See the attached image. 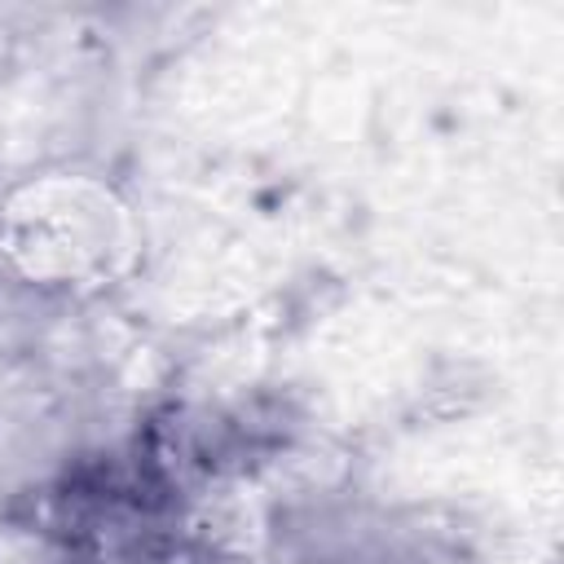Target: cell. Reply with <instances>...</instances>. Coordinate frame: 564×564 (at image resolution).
Here are the masks:
<instances>
[{
  "label": "cell",
  "mask_w": 564,
  "mask_h": 564,
  "mask_svg": "<svg viewBox=\"0 0 564 564\" xmlns=\"http://www.w3.org/2000/svg\"><path fill=\"white\" fill-rule=\"evenodd\" d=\"M185 494L159 454L137 441L70 463L44 498V524L66 564H172Z\"/></svg>",
  "instance_id": "1"
}]
</instances>
